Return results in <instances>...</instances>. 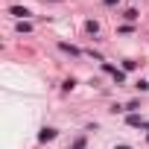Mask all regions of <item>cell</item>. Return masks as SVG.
<instances>
[{
    "mask_svg": "<svg viewBox=\"0 0 149 149\" xmlns=\"http://www.w3.org/2000/svg\"><path fill=\"white\" fill-rule=\"evenodd\" d=\"M117 149H129V146H123V143H120V146H117Z\"/></svg>",
    "mask_w": 149,
    "mask_h": 149,
    "instance_id": "9c48e42d",
    "label": "cell"
},
{
    "mask_svg": "<svg viewBox=\"0 0 149 149\" xmlns=\"http://www.w3.org/2000/svg\"><path fill=\"white\" fill-rule=\"evenodd\" d=\"M114 3H120V0H105V6H114Z\"/></svg>",
    "mask_w": 149,
    "mask_h": 149,
    "instance_id": "ba28073f",
    "label": "cell"
},
{
    "mask_svg": "<svg viewBox=\"0 0 149 149\" xmlns=\"http://www.w3.org/2000/svg\"><path fill=\"white\" fill-rule=\"evenodd\" d=\"M58 47H61L64 53H70V56H79V50H76V47H70V44H58Z\"/></svg>",
    "mask_w": 149,
    "mask_h": 149,
    "instance_id": "5b68a950",
    "label": "cell"
},
{
    "mask_svg": "<svg viewBox=\"0 0 149 149\" xmlns=\"http://www.w3.org/2000/svg\"><path fill=\"white\" fill-rule=\"evenodd\" d=\"M129 126H134V129H149V123L143 120V117H137V114H129V120H126Z\"/></svg>",
    "mask_w": 149,
    "mask_h": 149,
    "instance_id": "6da1fadb",
    "label": "cell"
},
{
    "mask_svg": "<svg viewBox=\"0 0 149 149\" xmlns=\"http://www.w3.org/2000/svg\"><path fill=\"white\" fill-rule=\"evenodd\" d=\"M123 15H126V21H137V12H134V9H126Z\"/></svg>",
    "mask_w": 149,
    "mask_h": 149,
    "instance_id": "8992f818",
    "label": "cell"
},
{
    "mask_svg": "<svg viewBox=\"0 0 149 149\" xmlns=\"http://www.w3.org/2000/svg\"><path fill=\"white\" fill-rule=\"evenodd\" d=\"M85 29H88L91 35H97V32H100V24H97V21H88V24H85Z\"/></svg>",
    "mask_w": 149,
    "mask_h": 149,
    "instance_id": "277c9868",
    "label": "cell"
},
{
    "mask_svg": "<svg viewBox=\"0 0 149 149\" xmlns=\"http://www.w3.org/2000/svg\"><path fill=\"white\" fill-rule=\"evenodd\" d=\"M53 137H56V129H50V126H47V129H41V134H38V140H41V143H47V140H53Z\"/></svg>",
    "mask_w": 149,
    "mask_h": 149,
    "instance_id": "7a4b0ae2",
    "label": "cell"
},
{
    "mask_svg": "<svg viewBox=\"0 0 149 149\" xmlns=\"http://www.w3.org/2000/svg\"><path fill=\"white\" fill-rule=\"evenodd\" d=\"M29 29H32V26H29L26 21H21V24H18V32H29Z\"/></svg>",
    "mask_w": 149,
    "mask_h": 149,
    "instance_id": "52a82bcc",
    "label": "cell"
},
{
    "mask_svg": "<svg viewBox=\"0 0 149 149\" xmlns=\"http://www.w3.org/2000/svg\"><path fill=\"white\" fill-rule=\"evenodd\" d=\"M9 12H12L15 18H26V15H29V9H24V6H12Z\"/></svg>",
    "mask_w": 149,
    "mask_h": 149,
    "instance_id": "3957f363",
    "label": "cell"
}]
</instances>
